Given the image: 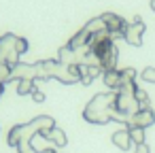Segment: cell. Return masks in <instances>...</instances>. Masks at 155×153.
Instances as JSON below:
<instances>
[{
    "label": "cell",
    "mask_w": 155,
    "mask_h": 153,
    "mask_svg": "<svg viewBox=\"0 0 155 153\" xmlns=\"http://www.w3.org/2000/svg\"><path fill=\"white\" fill-rule=\"evenodd\" d=\"M100 17H102V22H104V26H106V32H108L113 38H123V32H125V28H127V22H125L123 17H119V15H115V13H102Z\"/></svg>",
    "instance_id": "5b68a950"
},
{
    "label": "cell",
    "mask_w": 155,
    "mask_h": 153,
    "mask_svg": "<svg viewBox=\"0 0 155 153\" xmlns=\"http://www.w3.org/2000/svg\"><path fill=\"white\" fill-rule=\"evenodd\" d=\"M32 66H34L36 81L58 79L64 85H72L81 81V66L77 64H62L60 60H41V62H34Z\"/></svg>",
    "instance_id": "6da1fadb"
},
{
    "label": "cell",
    "mask_w": 155,
    "mask_h": 153,
    "mask_svg": "<svg viewBox=\"0 0 155 153\" xmlns=\"http://www.w3.org/2000/svg\"><path fill=\"white\" fill-rule=\"evenodd\" d=\"M36 89V81H17V96H32V91Z\"/></svg>",
    "instance_id": "4fadbf2b"
},
{
    "label": "cell",
    "mask_w": 155,
    "mask_h": 153,
    "mask_svg": "<svg viewBox=\"0 0 155 153\" xmlns=\"http://www.w3.org/2000/svg\"><path fill=\"white\" fill-rule=\"evenodd\" d=\"M102 81L104 85L110 89V91H119L121 85H123V79H121V70L119 68H113V70H104L102 72Z\"/></svg>",
    "instance_id": "30bf717a"
},
{
    "label": "cell",
    "mask_w": 155,
    "mask_h": 153,
    "mask_svg": "<svg viewBox=\"0 0 155 153\" xmlns=\"http://www.w3.org/2000/svg\"><path fill=\"white\" fill-rule=\"evenodd\" d=\"M127 130H130V138H132V142H134V145H140V142H144V130H142V128L130 125Z\"/></svg>",
    "instance_id": "9a60e30c"
},
{
    "label": "cell",
    "mask_w": 155,
    "mask_h": 153,
    "mask_svg": "<svg viewBox=\"0 0 155 153\" xmlns=\"http://www.w3.org/2000/svg\"><path fill=\"white\" fill-rule=\"evenodd\" d=\"M134 96H136V100H138V104H140V108H147V106H151V100H149V94H147L144 89H140V87H138Z\"/></svg>",
    "instance_id": "e0dca14e"
},
{
    "label": "cell",
    "mask_w": 155,
    "mask_h": 153,
    "mask_svg": "<svg viewBox=\"0 0 155 153\" xmlns=\"http://www.w3.org/2000/svg\"><path fill=\"white\" fill-rule=\"evenodd\" d=\"M51 128H55V119L49 117V115H38V117H34V119L28 121V123L13 125V128L9 130L7 142H9V147H15V149H17L19 142H28V140H32L36 134H41V132H45V130H51Z\"/></svg>",
    "instance_id": "3957f363"
},
{
    "label": "cell",
    "mask_w": 155,
    "mask_h": 153,
    "mask_svg": "<svg viewBox=\"0 0 155 153\" xmlns=\"http://www.w3.org/2000/svg\"><path fill=\"white\" fill-rule=\"evenodd\" d=\"M2 91H5V85H2V83H0V96H2Z\"/></svg>",
    "instance_id": "7402d4cb"
},
{
    "label": "cell",
    "mask_w": 155,
    "mask_h": 153,
    "mask_svg": "<svg viewBox=\"0 0 155 153\" xmlns=\"http://www.w3.org/2000/svg\"><path fill=\"white\" fill-rule=\"evenodd\" d=\"M110 140H113V145H115L117 149H121V151H130L132 145H134L132 138H130V130H127V128H121V130L113 132Z\"/></svg>",
    "instance_id": "8fae6325"
},
{
    "label": "cell",
    "mask_w": 155,
    "mask_h": 153,
    "mask_svg": "<svg viewBox=\"0 0 155 153\" xmlns=\"http://www.w3.org/2000/svg\"><path fill=\"white\" fill-rule=\"evenodd\" d=\"M45 98H47V96H45V91H41L38 87H36V89L32 91V100H34L36 104H41V102H45Z\"/></svg>",
    "instance_id": "d6986e66"
},
{
    "label": "cell",
    "mask_w": 155,
    "mask_h": 153,
    "mask_svg": "<svg viewBox=\"0 0 155 153\" xmlns=\"http://www.w3.org/2000/svg\"><path fill=\"white\" fill-rule=\"evenodd\" d=\"M136 77H138V72H136V68H132V66H127V68L121 70L123 85H125V83H136Z\"/></svg>",
    "instance_id": "2e32d148"
},
{
    "label": "cell",
    "mask_w": 155,
    "mask_h": 153,
    "mask_svg": "<svg viewBox=\"0 0 155 153\" xmlns=\"http://www.w3.org/2000/svg\"><path fill=\"white\" fill-rule=\"evenodd\" d=\"M115 100H117V91H104V94H96L87 106L83 108V119L96 125H104L108 121H113V113H115Z\"/></svg>",
    "instance_id": "7a4b0ae2"
},
{
    "label": "cell",
    "mask_w": 155,
    "mask_h": 153,
    "mask_svg": "<svg viewBox=\"0 0 155 153\" xmlns=\"http://www.w3.org/2000/svg\"><path fill=\"white\" fill-rule=\"evenodd\" d=\"M153 123H155V111H153L151 106H147V108H140L136 115H132V117H130L127 128H130V125H136V128L147 130V128H151Z\"/></svg>",
    "instance_id": "52a82bcc"
},
{
    "label": "cell",
    "mask_w": 155,
    "mask_h": 153,
    "mask_svg": "<svg viewBox=\"0 0 155 153\" xmlns=\"http://www.w3.org/2000/svg\"><path fill=\"white\" fill-rule=\"evenodd\" d=\"M149 7H151V9L155 11V0H151V2H149Z\"/></svg>",
    "instance_id": "44dd1931"
},
{
    "label": "cell",
    "mask_w": 155,
    "mask_h": 153,
    "mask_svg": "<svg viewBox=\"0 0 155 153\" xmlns=\"http://www.w3.org/2000/svg\"><path fill=\"white\" fill-rule=\"evenodd\" d=\"M28 49H30V43L24 36H17L13 32L0 36V58L11 66H15L19 62V55H24Z\"/></svg>",
    "instance_id": "277c9868"
},
{
    "label": "cell",
    "mask_w": 155,
    "mask_h": 153,
    "mask_svg": "<svg viewBox=\"0 0 155 153\" xmlns=\"http://www.w3.org/2000/svg\"><path fill=\"white\" fill-rule=\"evenodd\" d=\"M0 83L2 85L11 83V64H7L2 58H0Z\"/></svg>",
    "instance_id": "5bb4252c"
},
{
    "label": "cell",
    "mask_w": 155,
    "mask_h": 153,
    "mask_svg": "<svg viewBox=\"0 0 155 153\" xmlns=\"http://www.w3.org/2000/svg\"><path fill=\"white\" fill-rule=\"evenodd\" d=\"M144 30H147V26H144V22H140V24H127V28H125V32H123V41L127 43V45H132V47H140L142 45V34H144Z\"/></svg>",
    "instance_id": "8992f818"
},
{
    "label": "cell",
    "mask_w": 155,
    "mask_h": 153,
    "mask_svg": "<svg viewBox=\"0 0 155 153\" xmlns=\"http://www.w3.org/2000/svg\"><path fill=\"white\" fill-rule=\"evenodd\" d=\"M140 79L144 83H155V68L153 66H147L142 72H140Z\"/></svg>",
    "instance_id": "ac0fdd59"
},
{
    "label": "cell",
    "mask_w": 155,
    "mask_h": 153,
    "mask_svg": "<svg viewBox=\"0 0 155 153\" xmlns=\"http://www.w3.org/2000/svg\"><path fill=\"white\" fill-rule=\"evenodd\" d=\"M41 136L47 140V142H51V145H55V147H66L68 145V136L64 134V130L62 128H51V130H45V132H41Z\"/></svg>",
    "instance_id": "ba28073f"
},
{
    "label": "cell",
    "mask_w": 155,
    "mask_h": 153,
    "mask_svg": "<svg viewBox=\"0 0 155 153\" xmlns=\"http://www.w3.org/2000/svg\"><path fill=\"white\" fill-rule=\"evenodd\" d=\"M134 153H151V147L147 142H140V145H134Z\"/></svg>",
    "instance_id": "ffe728a7"
},
{
    "label": "cell",
    "mask_w": 155,
    "mask_h": 153,
    "mask_svg": "<svg viewBox=\"0 0 155 153\" xmlns=\"http://www.w3.org/2000/svg\"><path fill=\"white\" fill-rule=\"evenodd\" d=\"M83 30H87V32L94 36V34H98V32H104V30H106V26H104L102 17H94V19H89V22L83 26Z\"/></svg>",
    "instance_id": "7c38bea8"
},
{
    "label": "cell",
    "mask_w": 155,
    "mask_h": 153,
    "mask_svg": "<svg viewBox=\"0 0 155 153\" xmlns=\"http://www.w3.org/2000/svg\"><path fill=\"white\" fill-rule=\"evenodd\" d=\"M117 60H119V49H117V45H110L100 55V68L102 70H113V68H117Z\"/></svg>",
    "instance_id": "9c48e42d"
}]
</instances>
